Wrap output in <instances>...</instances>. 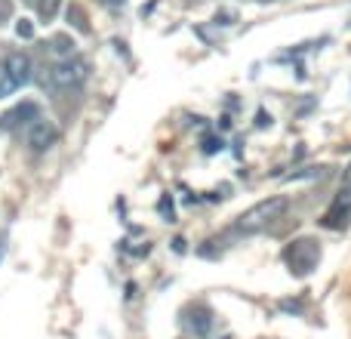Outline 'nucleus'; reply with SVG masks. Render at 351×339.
<instances>
[{"label": "nucleus", "mask_w": 351, "mask_h": 339, "mask_svg": "<svg viewBox=\"0 0 351 339\" xmlns=\"http://www.w3.org/2000/svg\"><path fill=\"white\" fill-rule=\"evenodd\" d=\"M284 262L290 266V272L296 274V278L311 274L317 268V262H321V244H317L315 237H296L293 244H287Z\"/></svg>", "instance_id": "2"}, {"label": "nucleus", "mask_w": 351, "mask_h": 339, "mask_svg": "<svg viewBox=\"0 0 351 339\" xmlns=\"http://www.w3.org/2000/svg\"><path fill=\"white\" fill-rule=\"evenodd\" d=\"M173 250H176V253H185V241H182V237H176V241H173Z\"/></svg>", "instance_id": "18"}, {"label": "nucleus", "mask_w": 351, "mask_h": 339, "mask_svg": "<svg viewBox=\"0 0 351 339\" xmlns=\"http://www.w3.org/2000/svg\"><path fill=\"white\" fill-rule=\"evenodd\" d=\"M47 71H49V86L53 90H74V86H80L90 78V62L80 59V56H71V59L53 62Z\"/></svg>", "instance_id": "3"}, {"label": "nucleus", "mask_w": 351, "mask_h": 339, "mask_svg": "<svg viewBox=\"0 0 351 339\" xmlns=\"http://www.w3.org/2000/svg\"><path fill=\"white\" fill-rule=\"evenodd\" d=\"M102 3H105V6H123L127 0H102Z\"/></svg>", "instance_id": "21"}, {"label": "nucleus", "mask_w": 351, "mask_h": 339, "mask_svg": "<svg viewBox=\"0 0 351 339\" xmlns=\"http://www.w3.org/2000/svg\"><path fill=\"white\" fill-rule=\"evenodd\" d=\"M185 324L197 339H210V334H213V312L206 309V305H191V309L185 312Z\"/></svg>", "instance_id": "8"}, {"label": "nucleus", "mask_w": 351, "mask_h": 339, "mask_svg": "<svg viewBox=\"0 0 351 339\" xmlns=\"http://www.w3.org/2000/svg\"><path fill=\"white\" fill-rule=\"evenodd\" d=\"M25 142H28L31 152H47L59 142V127H56L49 117H37L34 124H28V133H25Z\"/></svg>", "instance_id": "4"}, {"label": "nucleus", "mask_w": 351, "mask_h": 339, "mask_svg": "<svg viewBox=\"0 0 351 339\" xmlns=\"http://www.w3.org/2000/svg\"><path fill=\"white\" fill-rule=\"evenodd\" d=\"M37 16H40V22H53L56 19V12H59V6H62V0H37Z\"/></svg>", "instance_id": "10"}, {"label": "nucleus", "mask_w": 351, "mask_h": 339, "mask_svg": "<svg viewBox=\"0 0 351 339\" xmlns=\"http://www.w3.org/2000/svg\"><path fill=\"white\" fill-rule=\"evenodd\" d=\"M234 12H228V10H222V12H216V25H231L234 22Z\"/></svg>", "instance_id": "16"}, {"label": "nucleus", "mask_w": 351, "mask_h": 339, "mask_svg": "<svg viewBox=\"0 0 351 339\" xmlns=\"http://www.w3.org/2000/svg\"><path fill=\"white\" fill-rule=\"evenodd\" d=\"M37 117H40V105L37 102H22V105H16L12 111H6V115L0 117V133H10V130L22 127V124H34Z\"/></svg>", "instance_id": "6"}, {"label": "nucleus", "mask_w": 351, "mask_h": 339, "mask_svg": "<svg viewBox=\"0 0 351 339\" xmlns=\"http://www.w3.org/2000/svg\"><path fill=\"white\" fill-rule=\"evenodd\" d=\"M268 124H271V117H268L265 111H259V127H268Z\"/></svg>", "instance_id": "19"}, {"label": "nucleus", "mask_w": 351, "mask_h": 339, "mask_svg": "<svg viewBox=\"0 0 351 339\" xmlns=\"http://www.w3.org/2000/svg\"><path fill=\"white\" fill-rule=\"evenodd\" d=\"M219 148H222V139H216V136H206L204 139V152L206 154H216Z\"/></svg>", "instance_id": "14"}, {"label": "nucleus", "mask_w": 351, "mask_h": 339, "mask_svg": "<svg viewBox=\"0 0 351 339\" xmlns=\"http://www.w3.org/2000/svg\"><path fill=\"white\" fill-rule=\"evenodd\" d=\"M342 179H346V185H348V188H351V164H348V167H346V173H342Z\"/></svg>", "instance_id": "20"}, {"label": "nucleus", "mask_w": 351, "mask_h": 339, "mask_svg": "<svg viewBox=\"0 0 351 339\" xmlns=\"http://www.w3.org/2000/svg\"><path fill=\"white\" fill-rule=\"evenodd\" d=\"M16 34L28 40V37H34V25H31L28 19H22V22H16Z\"/></svg>", "instance_id": "13"}, {"label": "nucleus", "mask_w": 351, "mask_h": 339, "mask_svg": "<svg viewBox=\"0 0 351 339\" xmlns=\"http://www.w3.org/2000/svg\"><path fill=\"white\" fill-rule=\"evenodd\" d=\"M12 16V0H0V25Z\"/></svg>", "instance_id": "15"}, {"label": "nucleus", "mask_w": 351, "mask_h": 339, "mask_svg": "<svg viewBox=\"0 0 351 339\" xmlns=\"http://www.w3.org/2000/svg\"><path fill=\"white\" fill-rule=\"evenodd\" d=\"M348 222H351V194H348V191H342L339 198H336L333 204L327 207V213H324L321 225H324V229L339 231V229H346Z\"/></svg>", "instance_id": "5"}, {"label": "nucleus", "mask_w": 351, "mask_h": 339, "mask_svg": "<svg viewBox=\"0 0 351 339\" xmlns=\"http://www.w3.org/2000/svg\"><path fill=\"white\" fill-rule=\"evenodd\" d=\"M49 49H53L56 56H62V59H71L74 56V40L68 34H56L53 40H49Z\"/></svg>", "instance_id": "9"}, {"label": "nucleus", "mask_w": 351, "mask_h": 339, "mask_svg": "<svg viewBox=\"0 0 351 339\" xmlns=\"http://www.w3.org/2000/svg\"><path fill=\"white\" fill-rule=\"evenodd\" d=\"M284 213H287V198L284 194H274V198L259 200V204L250 207L247 213H241L237 222H234V231H241V235H253V231L268 229V225H271L274 219H280Z\"/></svg>", "instance_id": "1"}, {"label": "nucleus", "mask_w": 351, "mask_h": 339, "mask_svg": "<svg viewBox=\"0 0 351 339\" xmlns=\"http://www.w3.org/2000/svg\"><path fill=\"white\" fill-rule=\"evenodd\" d=\"M19 86L12 84V78L10 74H6V68L0 65V99H6V96H12V93H16Z\"/></svg>", "instance_id": "12"}, {"label": "nucleus", "mask_w": 351, "mask_h": 339, "mask_svg": "<svg viewBox=\"0 0 351 339\" xmlns=\"http://www.w3.org/2000/svg\"><path fill=\"white\" fill-rule=\"evenodd\" d=\"M25 3H37V0H25Z\"/></svg>", "instance_id": "22"}, {"label": "nucleus", "mask_w": 351, "mask_h": 339, "mask_svg": "<svg viewBox=\"0 0 351 339\" xmlns=\"http://www.w3.org/2000/svg\"><path fill=\"white\" fill-rule=\"evenodd\" d=\"M0 65L6 68V74L12 78V84L16 86H25L31 80V56L22 53V49H16V53H10Z\"/></svg>", "instance_id": "7"}, {"label": "nucleus", "mask_w": 351, "mask_h": 339, "mask_svg": "<svg viewBox=\"0 0 351 339\" xmlns=\"http://www.w3.org/2000/svg\"><path fill=\"white\" fill-rule=\"evenodd\" d=\"M68 22H71L77 31H90V25H86V12L80 10L77 3H71V6H68Z\"/></svg>", "instance_id": "11"}, {"label": "nucleus", "mask_w": 351, "mask_h": 339, "mask_svg": "<svg viewBox=\"0 0 351 339\" xmlns=\"http://www.w3.org/2000/svg\"><path fill=\"white\" fill-rule=\"evenodd\" d=\"M160 213H167V216H170V222H173V204H170V200H160Z\"/></svg>", "instance_id": "17"}]
</instances>
